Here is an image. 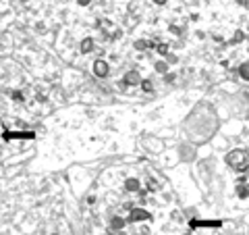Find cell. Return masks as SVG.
Listing matches in <instances>:
<instances>
[{
	"instance_id": "obj_1",
	"label": "cell",
	"mask_w": 249,
	"mask_h": 235,
	"mask_svg": "<svg viewBox=\"0 0 249 235\" xmlns=\"http://www.w3.org/2000/svg\"><path fill=\"white\" fill-rule=\"evenodd\" d=\"M216 127H218L216 113L208 104H199L196 111H193V115H189V119H187L185 133L189 139L199 144V142H206V139L216 131Z\"/></svg>"
},
{
	"instance_id": "obj_2",
	"label": "cell",
	"mask_w": 249,
	"mask_h": 235,
	"mask_svg": "<svg viewBox=\"0 0 249 235\" xmlns=\"http://www.w3.org/2000/svg\"><path fill=\"white\" fill-rule=\"evenodd\" d=\"M224 162L231 171L235 173H245L249 169V152L243 150V148H232V150L224 156Z\"/></svg>"
},
{
	"instance_id": "obj_3",
	"label": "cell",
	"mask_w": 249,
	"mask_h": 235,
	"mask_svg": "<svg viewBox=\"0 0 249 235\" xmlns=\"http://www.w3.org/2000/svg\"><path fill=\"white\" fill-rule=\"evenodd\" d=\"M147 216H150V215H147L145 210H139V208L131 210V221H145Z\"/></svg>"
},
{
	"instance_id": "obj_4",
	"label": "cell",
	"mask_w": 249,
	"mask_h": 235,
	"mask_svg": "<svg viewBox=\"0 0 249 235\" xmlns=\"http://www.w3.org/2000/svg\"><path fill=\"white\" fill-rule=\"evenodd\" d=\"M237 192H239V196H241V198H247V196H249V185L243 181V183H241V185L237 187Z\"/></svg>"
},
{
	"instance_id": "obj_5",
	"label": "cell",
	"mask_w": 249,
	"mask_h": 235,
	"mask_svg": "<svg viewBox=\"0 0 249 235\" xmlns=\"http://www.w3.org/2000/svg\"><path fill=\"white\" fill-rule=\"evenodd\" d=\"M241 77H243V79H247V81H249V62H247V65H243V67H241Z\"/></svg>"
}]
</instances>
